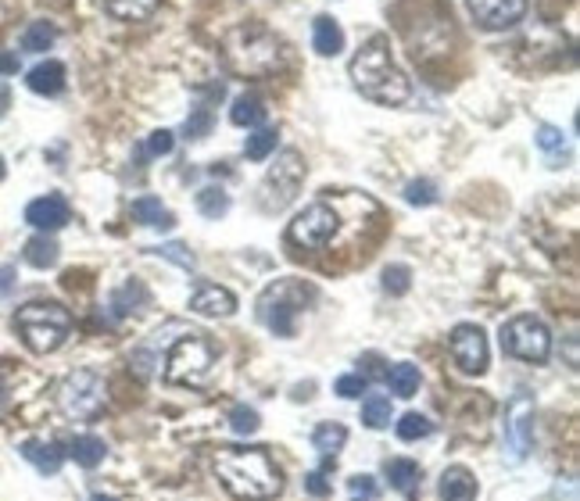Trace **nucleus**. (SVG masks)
Here are the masks:
<instances>
[{"instance_id":"f257e3e1","label":"nucleus","mask_w":580,"mask_h":501,"mask_svg":"<svg viewBox=\"0 0 580 501\" xmlns=\"http://www.w3.org/2000/svg\"><path fill=\"white\" fill-rule=\"evenodd\" d=\"M215 476L240 501H273L283 491V473L269 455V448L226 444L215 451Z\"/></svg>"},{"instance_id":"f03ea898","label":"nucleus","mask_w":580,"mask_h":501,"mask_svg":"<svg viewBox=\"0 0 580 501\" xmlns=\"http://www.w3.org/2000/svg\"><path fill=\"white\" fill-rule=\"evenodd\" d=\"M348 72H351V83H355V90H359L362 97H369V101H376V104H387V108H398V104H405L412 94L405 72L394 65L387 36H373V40L362 43V51L351 58Z\"/></svg>"},{"instance_id":"7ed1b4c3","label":"nucleus","mask_w":580,"mask_h":501,"mask_svg":"<svg viewBox=\"0 0 580 501\" xmlns=\"http://www.w3.org/2000/svg\"><path fill=\"white\" fill-rule=\"evenodd\" d=\"M219 362V351L208 340V333L183 330L176 340L165 344L162 355V376L165 383H180V387H208Z\"/></svg>"},{"instance_id":"20e7f679","label":"nucleus","mask_w":580,"mask_h":501,"mask_svg":"<svg viewBox=\"0 0 580 501\" xmlns=\"http://www.w3.org/2000/svg\"><path fill=\"white\" fill-rule=\"evenodd\" d=\"M222 54L237 76H269L280 65V40L258 22H244L226 33Z\"/></svg>"},{"instance_id":"39448f33","label":"nucleus","mask_w":580,"mask_h":501,"mask_svg":"<svg viewBox=\"0 0 580 501\" xmlns=\"http://www.w3.org/2000/svg\"><path fill=\"white\" fill-rule=\"evenodd\" d=\"M15 330L36 355L58 351L72 333V315L58 301H29L15 312Z\"/></svg>"},{"instance_id":"423d86ee","label":"nucleus","mask_w":580,"mask_h":501,"mask_svg":"<svg viewBox=\"0 0 580 501\" xmlns=\"http://www.w3.org/2000/svg\"><path fill=\"white\" fill-rule=\"evenodd\" d=\"M316 298V290L308 287V283L294 280H276L273 287L262 290V298H258V319H262L265 330H273L276 337H294L298 330V315L308 308V301Z\"/></svg>"},{"instance_id":"0eeeda50","label":"nucleus","mask_w":580,"mask_h":501,"mask_svg":"<svg viewBox=\"0 0 580 501\" xmlns=\"http://www.w3.org/2000/svg\"><path fill=\"white\" fill-rule=\"evenodd\" d=\"M104 398H108V387H104V376L94 369H72L58 383V408L76 423L94 419L104 408Z\"/></svg>"},{"instance_id":"6e6552de","label":"nucleus","mask_w":580,"mask_h":501,"mask_svg":"<svg viewBox=\"0 0 580 501\" xmlns=\"http://www.w3.org/2000/svg\"><path fill=\"white\" fill-rule=\"evenodd\" d=\"M301 179H305V162H301L298 151H283L276 158V165L265 172L262 187H258V208L262 212H283L294 194L301 190Z\"/></svg>"},{"instance_id":"1a4fd4ad","label":"nucleus","mask_w":580,"mask_h":501,"mask_svg":"<svg viewBox=\"0 0 580 501\" xmlns=\"http://www.w3.org/2000/svg\"><path fill=\"white\" fill-rule=\"evenodd\" d=\"M502 351L520 362H545L552 355V333L538 315H516L502 326Z\"/></svg>"},{"instance_id":"9d476101","label":"nucleus","mask_w":580,"mask_h":501,"mask_svg":"<svg viewBox=\"0 0 580 501\" xmlns=\"http://www.w3.org/2000/svg\"><path fill=\"white\" fill-rule=\"evenodd\" d=\"M337 230H341L337 212H333L326 201H316V204H308L305 212L290 222L287 237L298 247H308V251H323V247L337 237Z\"/></svg>"},{"instance_id":"9b49d317","label":"nucleus","mask_w":580,"mask_h":501,"mask_svg":"<svg viewBox=\"0 0 580 501\" xmlns=\"http://www.w3.org/2000/svg\"><path fill=\"white\" fill-rule=\"evenodd\" d=\"M452 358L466 376H480L487 369V337L480 326L462 323L452 330Z\"/></svg>"},{"instance_id":"f8f14e48","label":"nucleus","mask_w":580,"mask_h":501,"mask_svg":"<svg viewBox=\"0 0 580 501\" xmlns=\"http://www.w3.org/2000/svg\"><path fill=\"white\" fill-rule=\"evenodd\" d=\"M530 441H534V401L520 394L505 408V448L512 451V459H527Z\"/></svg>"},{"instance_id":"ddd939ff","label":"nucleus","mask_w":580,"mask_h":501,"mask_svg":"<svg viewBox=\"0 0 580 501\" xmlns=\"http://www.w3.org/2000/svg\"><path fill=\"white\" fill-rule=\"evenodd\" d=\"M470 15L477 18L484 29H509L527 15V0H466Z\"/></svg>"},{"instance_id":"4468645a","label":"nucleus","mask_w":580,"mask_h":501,"mask_svg":"<svg viewBox=\"0 0 580 501\" xmlns=\"http://www.w3.org/2000/svg\"><path fill=\"white\" fill-rule=\"evenodd\" d=\"M69 219H72V208H69V201H65L61 194L36 197V201L26 204V222L33 226V230H40V233L61 230V226H69Z\"/></svg>"},{"instance_id":"2eb2a0df","label":"nucleus","mask_w":580,"mask_h":501,"mask_svg":"<svg viewBox=\"0 0 580 501\" xmlns=\"http://www.w3.org/2000/svg\"><path fill=\"white\" fill-rule=\"evenodd\" d=\"M190 312L208 315V319H215V315H233L237 312V298L226 287H219V283H201L190 294Z\"/></svg>"},{"instance_id":"dca6fc26","label":"nucleus","mask_w":580,"mask_h":501,"mask_svg":"<svg viewBox=\"0 0 580 501\" xmlns=\"http://www.w3.org/2000/svg\"><path fill=\"white\" fill-rule=\"evenodd\" d=\"M22 459H26L36 473L54 476L61 469V462H65V448H61L58 441H40V437H33V441L22 444Z\"/></svg>"},{"instance_id":"f3484780","label":"nucleus","mask_w":580,"mask_h":501,"mask_svg":"<svg viewBox=\"0 0 580 501\" xmlns=\"http://www.w3.org/2000/svg\"><path fill=\"white\" fill-rule=\"evenodd\" d=\"M384 476L391 480V487L401 494V498H416L419 494V480H423V466L416 459H387L384 462Z\"/></svg>"},{"instance_id":"a211bd4d","label":"nucleus","mask_w":580,"mask_h":501,"mask_svg":"<svg viewBox=\"0 0 580 501\" xmlns=\"http://www.w3.org/2000/svg\"><path fill=\"white\" fill-rule=\"evenodd\" d=\"M437 491H441V501H477V476L466 466H448Z\"/></svg>"},{"instance_id":"6ab92c4d","label":"nucleus","mask_w":580,"mask_h":501,"mask_svg":"<svg viewBox=\"0 0 580 501\" xmlns=\"http://www.w3.org/2000/svg\"><path fill=\"white\" fill-rule=\"evenodd\" d=\"M26 86L40 97H58L65 90V65L61 61H40L26 76Z\"/></svg>"},{"instance_id":"aec40b11","label":"nucleus","mask_w":580,"mask_h":501,"mask_svg":"<svg viewBox=\"0 0 580 501\" xmlns=\"http://www.w3.org/2000/svg\"><path fill=\"white\" fill-rule=\"evenodd\" d=\"M312 47H316V54H323V58H337V54L344 51V29L337 26L330 15H319L316 22H312Z\"/></svg>"},{"instance_id":"412c9836","label":"nucleus","mask_w":580,"mask_h":501,"mask_svg":"<svg viewBox=\"0 0 580 501\" xmlns=\"http://www.w3.org/2000/svg\"><path fill=\"white\" fill-rule=\"evenodd\" d=\"M76 466H83V469H97L104 462V455H108V444L101 441V437H94V434H76L69 441V451H65Z\"/></svg>"},{"instance_id":"4be33fe9","label":"nucleus","mask_w":580,"mask_h":501,"mask_svg":"<svg viewBox=\"0 0 580 501\" xmlns=\"http://www.w3.org/2000/svg\"><path fill=\"white\" fill-rule=\"evenodd\" d=\"M133 219H137L140 226H147V230H172V226H176V215H172L158 197H137V201H133Z\"/></svg>"},{"instance_id":"5701e85b","label":"nucleus","mask_w":580,"mask_h":501,"mask_svg":"<svg viewBox=\"0 0 580 501\" xmlns=\"http://www.w3.org/2000/svg\"><path fill=\"white\" fill-rule=\"evenodd\" d=\"M348 444V430L341 423H319L312 430V448L323 455V459H337V451Z\"/></svg>"},{"instance_id":"b1692460","label":"nucleus","mask_w":580,"mask_h":501,"mask_svg":"<svg viewBox=\"0 0 580 501\" xmlns=\"http://www.w3.org/2000/svg\"><path fill=\"white\" fill-rule=\"evenodd\" d=\"M104 11L119 22H147L158 11V0H104Z\"/></svg>"},{"instance_id":"393cba45","label":"nucleus","mask_w":580,"mask_h":501,"mask_svg":"<svg viewBox=\"0 0 580 501\" xmlns=\"http://www.w3.org/2000/svg\"><path fill=\"white\" fill-rule=\"evenodd\" d=\"M387 387H391L394 398H412L419 391V369L412 362H398V366L387 369Z\"/></svg>"},{"instance_id":"a878e982","label":"nucleus","mask_w":580,"mask_h":501,"mask_svg":"<svg viewBox=\"0 0 580 501\" xmlns=\"http://www.w3.org/2000/svg\"><path fill=\"white\" fill-rule=\"evenodd\" d=\"M230 122L233 126H248V129L258 126V122H265V101L255 94H240L230 108Z\"/></svg>"},{"instance_id":"bb28decb","label":"nucleus","mask_w":580,"mask_h":501,"mask_svg":"<svg viewBox=\"0 0 580 501\" xmlns=\"http://www.w3.org/2000/svg\"><path fill=\"white\" fill-rule=\"evenodd\" d=\"M54 40H58V29H54L51 22H33L18 43H22V51L26 54H43V51H51Z\"/></svg>"},{"instance_id":"cd10ccee","label":"nucleus","mask_w":580,"mask_h":501,"mask_svg":"<svg viewBox=\"0 0 580 501\" xmlns=\"http://www.w3.org/2000/svg\"><path fill=\"white\" fill-rule=\"evenodd\" d=\"M58 251L61 247L54 244L47 233H40V237H33L26 244V262L33 265V269H51V265H58Z\"/></svg>"},{"instance_id":"c85d7f7f","label":"nucleus","mask_w":580,"mask_h":501,"mask_svg":"<svg viewBox=\"0 0 580 501\" xmlns=\"http://www.w3.org/2000/svg\"><path fill=\"white\" fill-rule=\"evenodd\" d=\"M362 423H366L369 430H384V426H391V398H384V394H369V398L362 401Z\"/></svg>"},{"instance_id":"c756f323","label":"nucleus","mask_w":580,"mask_h":501,"mask_svg":"<svg viewBox=\"0 0 580 501\" xmlns=\"http://www.w3.org/2000/svg\"><path fill=\"white\" fill-rule=\"evenodd\" d=\"M197 212L205 215V219H222V215L230 212V194L222 187H205L197 194Z\"/></svg>"},{"instance_id":"7c9ffc66","label":"nucleus","mask_w":580,"mask_h":501,"mask_svg":"<svg viewBox=\"0 0 580 501\" xmlns=\"http://www.w3.org/2000/svg\"><path fill=\"white\" fill-rule=\"evenodd\" d=\"M276 140H280L276 129H255V133L244 140V154H248L251 162H265V158L276 151Z\"/></svg>"},{"instance_id":"2f4dec72","label":"nucleus","mask_w":580,"mask_h":501,"mask_svg":"<svg viewBox=\"0 0 580 501\" xmlns=\"http://www.w3.org/2000/svg\"><path fill=\"white\" fill-rule=\"evenodd\" d=\"M394 430H398L401 441H423V437L434 434V423H430L427 416H419V412H405Z\"/></svg>"},{"instance_id":"473e14b6","label":"nucleus","mask_w":580,"mask_h":501,"mask_svg":"<svg viewBox=\"0 0 580 501\" xmlns=\"http://www.w3.org/2000/svg\"><path fill=\"white\" fill-rule=\"evenodd\" d=\"M133 305H147V290L140 287L137 280H129L126 287L111 298V308H115V315H129V312H137Z\"/></svg>"},{"instance_id":"72a5a7b5","label":"nucleus","mask_w":580,"mask_h":501,"mask_svg":"<svg viewBox=\"0 0 580 501\" xmlns=\"http://www.w3.org/2000/svg\"><path fill=\"white\" fill-rule=\"evenodd\" d=\"M212 122H215L212 108H208V104H197V108L190 111V119H187V126H183V133H187V140H205V136L212 133Z\"/></svg>"},{"instance_id":"f704fd0d","label":"nucleus","mask_w":580,"mask_h":501,"mask_svg":"<svg viewBox=\"0 0 580 501\" xmlns=\"http://www.w3.org/2000/svg\"><path fill=\"white\" fill-rule=\"evenodd\" d=\"M333 466H337V459H323V466L312 469V473L305 476V491L312 494V498H326V494L333 491V484H330V469Z\"/></svg>"},{"instance_id":"c9c22d12","label":"nucleus","mask_w":580,"mask_h":501,"mask_svg":"<svg viewBox=\"0 0 580 501\" xmlns=\"http://www.w3.org/2000/svg\"><path fill=\"white\" fill-rule=\"evenodd\" d=\"M348 498L351 501H376L380 498V487H376V476L369 473H355L348 480Z\"/></svg>"},{"instance_id":"e433bc0d","label":"nucleus","mask_w":580,"mask_h":501,"mask_svg":"<svg viewBox=\"0 0 580 501\" xmlns=\"http://www.w3.org/2000/svg\"><path fill=\"white\" fill-rule=\"evenodd\" d=\"M538 147L548 154V158H559V154H566V136L563 129H555V126H538Z\"/></svg>"},{"instance_id":"4c0bfd02","label":"nucleus","mask_w":580,"mask_h":501,"mask_svg":"<svg viewBox=\"0 0 580 501\" xmlns=\"http://www.w3.org/2000/svg\"><path fill=\"white\" fill-rule=\"evenodd\" d=\"M405 201L416 204V208H427V204H437V187L430 179H412L405 187Z\"/></svg>"},{"instance_id":"58836bf2","label":"nucleus","mask_w":580,"mask_h":501,"mask_svg":"<svg viewBox=\"0 0 580 501\" xmlns=\"http://www.w3.org/2000/svg\"><path fill=\"white\" fill-rule=\"evenodd\" d=\"M230 426L237 430L240 437H248V434H255L258 426H262V419H258V412L255 408H248V405H237L230 412Z\"/></svg>"},{"instance_id":"ea45409f","label":"nucleus","mask_w":580,"mask_h":501,"mask_svg":"<svg viewBox=\"0 0 580 501\" xmlns=\"http://www.w3.org/2000/svg\"><path fill=\"white\" fill-rule=\"evenodd\" d=\"M333 391L341 394V398H362V394L369 391V380L362 373H344V376H337Z\"/></svg>"},{"instance_id":"a19ab883","label":"nucleus","mask_w":580,"mask_h":501,"mask_svg":"<svg viewBox=\"0 0 580 501\" xmlns=\"http://www.w3.org/2000/svg\"><path fill=\"white\" fill-rule=\"evenodd\" d=\"M384 287L391 290V294H409V287H412L409 265H387L384 269Z\"/></svg>"},{"instance_id":"79ce46f5","label":"nucleus","mask_w":580,"mask_h":501,"mask_svg":"<svg viewBox=\"0 0 580 501\" xmlns=\"http://www.w3.org/2000/svg\"><path fill=\"white\" fill-rule=\"evenodd\" d=\"M154 255L169 258V262H176L180 269H187V272H194V265H197V258L190 255V251L183 244H162V247H154Z\"/></svg>"},{"instance_id":"37998d69","label":"nucleus","mask_w":580,"mask_h":501,"mask_svg":"<svg viewBox=\"0 0 580 501\" xmlns=\"http://www.w3.org/2000/svg\"><path fill=\"white\" fill-rule=\"evenodd\" d=\"M172 133L169 129H158V133H151V140H147V154H154V158H162V154H169L172 151Z\"/></svg>"},{"instance_id":"c03bdc74","label":"nucleus","mask_w":580,"mask_h":501,"mask_svg":"<svg viewBox=\"0 0 580 501\" xmlns=\"http://www.w3.org/2000/svg\"><path fill=\"white\" fill-rule=\"evenodd\" d=\"M11 287H15V269L11 265H0V298L11 294Z\"/></svg>"},{"instance_id":"a18cd8bd","label":"nucleus","mask_w":580,"mask_h":501,"mask_svg":"<svg viewBox=\"0 0 580 501\" xmlns=\"http://www.w3.org/2000/svg\"><path fill=\"white\" fill-rule=\"evenodd\" d=\"M18 72V54H0V76Z\"/></svg>"},{"instance_id":"49530a36","label":"nucleus","mask_w":580,"mask_h":501,"mask_svg":"<svg viewBox=\"0 0 580 501\" xmlns=\"http://www.w3.org/2000/svg\"><path fill=\"white\" fill-rule=\"evenodd\" d=\"M8 108H11V86L0 79V119L8 115Z\"/></svg>"},{"instance_id":"de8ad7c7","label":"nucleus","mask_w":580,"mask_h":501,"mask_svg":"<svg viewBox=\"0 0 580 501\" xmlns=\"http://www.w3.org/2000/svg\"><path fill=\"white\" fill-rule=\"evenodd\" d=\"M90 501H115V498H111V494H94Z\"/></svg>"},{"instance_id":"09e8293b","label":"nucleus","mask_w":580,"mask_h":501,"mask_svg":"<svg viewBox=\"0 0 580 501\" xmlns=\"http://www.w3.org/2000/svg\"><path fill=\"white\" fill-rule=\"evenodd\" d=\"M0 401H4V380H0Z\"/></svg>"},{"instance_id":"8fccbe9b","label":"nucleus","mask_w":580,"mask_h":501,"mask_svg":"<svg viewBox=\"0 0 580 501\" xmlns=\"http://www.w3.org/2000/svg\"><path fill=\"white\" fill-rule=\"evenodd\" d=\"M0 176H4V158H0Z\"/></svg>"}]
</instances>
